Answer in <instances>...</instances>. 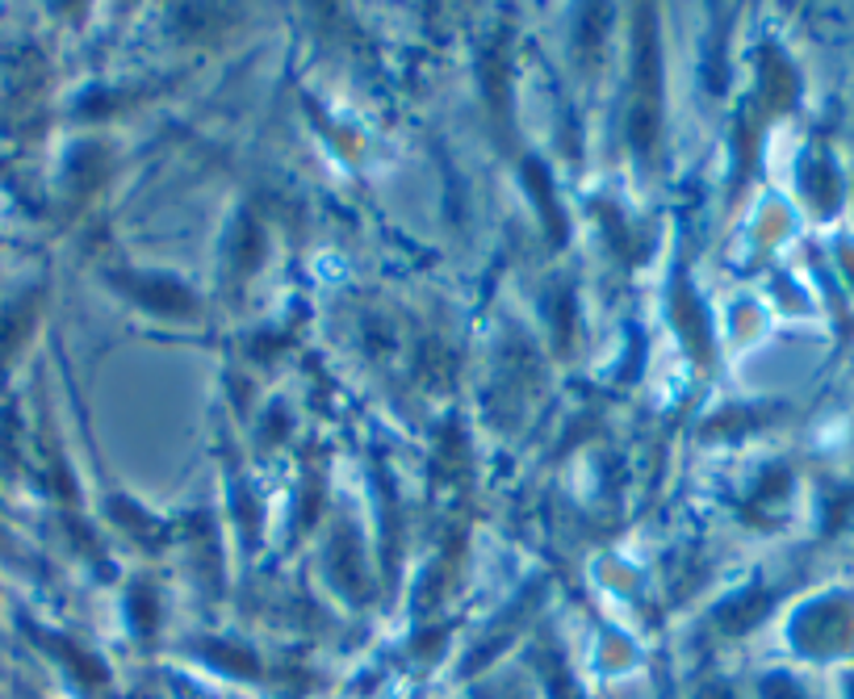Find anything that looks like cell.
I'll return each mask as SVG.
<instances>
[{
	"label": "cell",
	"instance_id": "6da1fadb",
	"mask_svg": "<svg viewBox=\"0 0 854 699\" xmlns=\"http://www.w3.org/2000/svg\"><path fill=\"white\" fill-rule=\"evenodd\" d=\"M662 126V55H658V30L654 9H641L637 21V59H632V101H628V142L649 156Z\"/></svg>",
	"mask_w": 854,
	"mask_h": 699
},
{
	"label": "cell",
	"instance_id": "7a4b0ae2",
	"mask_svg": "<svg viewBox=\"0 0 854 699\" xmlns=\"http://www.w3.org/2000/svg\"><path fill=\"white\" fill-rule=\"evenodd\" d=\"M126 285H130V294L139 297L143 306H151L159 315H193V294L185 285H176L173 277L147 273V277H126Z\"/></svg>",
	"mask_w": 854,
	"mask_h": 699
},
{
	"label": "cell",
	"instance_id": "3957f363",
	"mask_svg": "<svg viewBox=\"0 0 854 699\" xmlns=\"http://www.w3.org/2000/svg\"><path fill=\"white\" fill-rule=\"evenodd\" d=\"M675 318H679V327L683 335H687V344H691V352H696L699 361H708V327H704V311H699V302L691 297V289L679 280V289H675Z\"/></svg>",
	"mask_w": 854,
	"mask_h": 699
},
{
	"label": "cell",
	"instance_id": "277c9868",
	"mask_svg": "<svg viewBox=\"0 0 854 699\" xmlns=\"http://www.w3.org/2000/svg\"><path fill=\"white\" fill-rule=\"evenodd\" d=\"M523 180H532V197H537L544 223H549V235H553V244H561V239H566V214H558V206H553L549 173H544L537 159H528V164H523Z\"/></svg>",
	"mask_w": 854,
	"mask_h": 699
},
{
	"label": "cell",
	"instance_id": "5b68a950",
	"mask_svg": "<svg viewBox=\"0 0 854 699\" xmlns=\"http://www.w3.org/2000/svg\"><path fill=\"white\" fill-rule=\"evenodd\" d=\"M808 197L817 201L821 210H834V206H837V176H834V168H830L825 159L808 168Z\"/></svg>",
	"mask_w": 854,
	"mask_h": 699
}]
</instances>
